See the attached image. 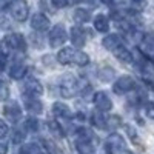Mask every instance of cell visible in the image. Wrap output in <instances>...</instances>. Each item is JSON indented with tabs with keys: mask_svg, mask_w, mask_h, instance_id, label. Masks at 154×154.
Listing matches in <instances>:
<instances>
[{
	"mask_svg": "<svg viewBox=\"0 0 154 154\" xmlns=\"http://www.w3.org/2000/svg\"><path fill=\"white\" fill-rule=\"evenodd\" d=\"M8 131H9V128H8L6 122H3L2 119H0V139H3L8 134Z\"/></svg>",
	"mask_w": 154,
	"mask_h": 154,
	"instance_id": "f1b7e54d",
	"label": "cell"
},
{
	"mask_svg": "<svg viewBox=\"0 0 154 154\" xmlns=\"http://www.w3.org/2000/svg\"><path fill=\"white\" fill-rule=\"evenodd\" d=\"M8 11L14 20L25 22L29 14V6L26 3V0H11L8 3Z\"/></svg>",
	"mask_w": 154,
	"mask_h": 154,
	"instance_id": "3957f363",
	"label": "cell"
},
{
	"mask_svg": "<svg viewBox=\"0 0 154 154\" xmlns=\"http://www.w3.org/2000/svg\"><path fill=\"white\" fill-rule=\"evenodd\" d=\"M68 38V34H66V29L63 28V25H54L53 29L49 31V45L53 48H59L62 46L63 43L66 42Z\"/></svg>",
	"mask_w": 154,
	"mask_h": 154,
	"instance_id": "52a82bcc",
	"label": "cell"
},
{
	"mask_svg": "<svg viewBox=\"0 0 154 154\" xmlns=\"http://www.w3.org/2000/svg\"><path fill=\"white\" fill-rule=\"evenodd\" d=\"M53 114L60 119H71V109L63 102H56L53 105Z\"/></svg>",
	"mask_w": 154,
	"mask_h": 154,
	"instance_id": "2e32d148",
	"label": "cell"
},
{
	"mask_svg": "<svg viewBox=\"0 0 154 154\" xmlns=\"http://www.w3.org/2000/svg\"><path fill=\"white\" fill-rule=\"evenodd\" d=\"M93 100H94V105H96L97 111H100V112H106V111H111L112 109V102L108 97V94L103 93V91L96 93Z\"/></svg>",
	"mask_w": 154,
	"mask_h": 154,
	"instance_id": "9c48e42d",
	"label": "cell"
},
{
	"mask_svg": "<svg viewBox=\"0 0 154 154\" xmlns=\"http://www.w3.org/2000/svg\"><path fill=\"white\" fill-rule=\"evenodd\" d=\"M88 38V32L82 26H72L71 28V42L75 48H83Z\"/></svg>",
	"mask_w": 154,
	"mask_h": 154,
	"instance_id": "30bf717a",
	"label": "cell"
},
{
	"mask_svg": "<svg viewBox=\"0 0 154 154\" xmlns=\"http://www.w3.org/2000/svg\"><path fill=\"white\" fill-rule=\"evenodd\" d=\"M9 97V85L5 80H0V100L5 102Z\"/></svg>",
	"mask_w": 154,
	"mask_h": 154,
	"instance_id": "d4e9b609",
	"label": "cell"
},
{
	"mask_svg": "<svg viewBox=\"0 0 154 154\" xmlns=\"http://www.w3.org/2000/svg\"><path fill=\"white\" fill-rule=\"evenodd\" d=\"M112 54L117 57L120 62H123V63H133V60H134V57H133V53L130 49H128L125 45H120V46H117L114 51H112Z\"/></svg>",
	"mask_w": 154,
	"mask_h": 154,
	"instance_id": "5bb4252c",
	"label": "cell"
},
{
	"mask_svg": "<svg viewBox=\"0 0 154 154\" xmlns=\"http://www.w3.org/2000/svg\"><path fill=\"white\" fill-rule=\"evenodd\" d=\"M143 82H145V85H146L148 88H152V91H154V82H149L148 79H143Z\"/></svg>",
	"mask_w": 154,
	"mask_h": 154,
	"instance_id": "e575fe53",
	"label": "cell"
},
{
	"mask_svg": "<svg viewBox=\"0 0 154 154\" xmlns=\"http://www.w3.org/2000/svg\"><path fill=\"white\" fill-rule=\"evenodd\" d=\"M131 3H134V5H137V6H143L145 5V0H130Z\"/></svg>",
	"mask_w": 154,
	"mask_h": 154,
	"instance_id": "836d02e7",
	"label": "cell"
},
{
	"mask_svg": "<svg viewBox=\"0 0 154 154\" xmlns=\"http://www.w3.org/2000/svg\"><path fill=\"white\" fill-rule=\"evenodd\" d=\"M26 49V40L22 34H8L6 37H3L2 43H0V53L3 56H9L12 53H25Z\"/></svg>",
	"mask_w": 154,
	"mask_h": 154,
	"instance_id": "7a4b0ae2",
	"label": "cell"
},
{
	"mask_svg": "<svg viewBox=\"0 0 154 154\" xmlns=\"http://www.w3.org/2000/svg\"><path fill=\"white\" fill-rule=\"evenodd\" d=\"M145 112L151 120H154V103L152 102H148V103L145 105Z\"/></svg>",
	"mask_w": 154,
	"mask_h": 154,
	"instance_id": "83f0119b",
	"label": "cell"
},
{
	"mask_svg": "<svg viewBox=\"0 0 154 154\" xmlns=\"http://www.w3.org/2000/svg\"><path fill=\"white\" fill-rule=\"evenodd\" d=\"M25 108L29 114H40L43 109V105L40 100H37L35 97H29V96H25Z\"/></svg>",
	"mask_w": 154,
	"mask_h": 154,
	"instance_id": "4fadbf2b",
	"label": "cell"
},
{
	"mask_svg": "<svg viewBox=\"0 0 154 154\" xmlns=\"http://www.w3.org/2000/svg\"><path fill=\"white\" fill-rule=\"evenodd\" d=\"M20 151H22V154H38L40 152V148L35 143H28V145H23Z\"/></svg>",
	"mask_w": 154,
	"mask_h": 154,
	"instance_id": "484cf974",
	"label": "cell"
},
{
	"mask_svg": "<svg viewBox=\"0 0 154 154\" xmlns=\"http://www.w3.org/2000/svg\"><path fill=\"white\" fill-rule=\"evenodd\" d=\"M112 77H114V69L109 68V66H103L99 71V79L102 82H109Z\"/></svg>",
	"mask_w": 154,
	"mask_h": 154,
	"instance_id": "7402d4cb",
	"label": "cell"
},
{
	"mask_svg": "<svg viewBox=\"0 0 154 154\" xmlns=\"http://www.w3.org/2000/svg\"><path fill=\"white\" fill-rule=\"evenodd\" d=\"M91 123H93V126L99 128V130H106L108 128V119L100 111L91 112Z\"/></svg>",
	"mask_w": 154,
	"mask_h": 154,
	"instance_id": "ac0fdd59",
	"label": "cell"
},
{
	"mask_svg": "<svg viewBox=\"0 0 154 154\" xmlns=\"http://www.w3.org/2000/svg\"><path fill=\"white\" fill-rule=\"evenodd\" d=\"M48 125H49V131L53 133L56 137H62V136H63V130H62V126H60L56 120H49V122H48Z\"/></svg>",
	"mask_w": 154,
	"mask_h": 154,
	"instance_id": "cb8c5ba5",
	"label": "cell"
},
{
	"mask_svg": "<svg viewBox=\"0 0 154 154\" xmlns=\"http://www.w3.org/2000/svg\"><path fill=\"white\" fill-rule=\"evenodd\" d=\"M3 114H5V117L8 120L17 122L22 117V109H20L17 102H9V103H6L5 108H3Z\"/></svg>",
	"mask_w": 154,
	"mask_h": 154,
	"instance_id": "8fae6325",
	"label": "cell"
},
{
	"mask_svg": "<svg viewBox=\"0 0 154 154\" xmlns=\"http://www.w3.org/2000/svg\"><path fill=\"white\" fill-rule=\"evenodd\" d=\"M25 130H28L31 133H35L38 130V120L35 117H28L25 120Z\"/></svg>",
	"mask_w": 154,
	"mask_h": 154,
	"instance_id": "603a6c76",
	"label": "cell"
},
{
	"mask_svg": "<svg viewBox=\"0 0 154 154\" xmlns=\"http://www.w3.org/2000/svg\"><path fill=\"white\" fill-rule=\"evenodd\" d=\"M134 88H136V80L133 79V77L131 75H122L114 82L112 91L116 94H119V96H123V94L131 93Z\"/></svg>",
	"mask_w": 154,
	"mask_h": 154,
	"instance_id": "8992f818",
	"label": "cell"
},
{
	"mask_svg": "<svg viewBox=\"0 0 154 154\" xmlns=\"http://www.w3.org/2000/svg\"><path fill=\"white\" fill-rule=\"evenodd\" d=\"M43 146L46 148V151H48L49 154H65V152L62 151V148H60L59 145H56L53 140L45 139V140H43Z\"/></svg>",
	"mask_w": 154,
	"mask_h": 154,
	"instance_id": "44dd1931",
	"label": "cell"
},
{
	"mask_svg": "<svg viewBox=\"0 0 154 154\" xmlns=\"http://www.w3.org/2000/svg\"><path fill=\"white\" fill-rule=\"evenodd\" d=\"M125 154H133L131 151H125Z\"/></svg>",
	"mask_w": 154,
	"mask_h": 154,
	"instance_id": "8d00e7d4",
	"label": "cell"
},
{
	"mask_svg": "<svg viewBox=\"0 0 154 154\" xmlns=\"http://www.w3.org/2000/svg\"><path fill=\"white\" fill-rule=\"evenodd\" d=\"M57 60L62 65H79V66H85L89 63V57L88 54L77 51L71 46H65L62 48L57 53Z\"/></svg>",
	"mask_w": 154,
	"mask_h": 154,
	"instance_id": "6da1fadb",
	"label": "cell"
},
{
	"mask_svg": "<svg viewBox=\"0 0 154 154\" xmlns=\"http://www.w3.org/2000/svg\"><path fill=\"white\" fill-rule=\"evenodd\" d=\"M5 9H8V3L5 2V0H0V16L5 12Z\"/></svg>",
	"mask_w": 154,
	"mask_h": 154,
	"instance_id": "1f68e13d",
	"label": "cell"
},
{
	"mask_svg": "<svg viewBox=\"0 0 154 154\" xmlns=\"http://www.w3.org/2000/svg\"><path fill=\"white\" fill-rule=\"evenodd\" d=\"M102 45H103L108 51H112L117 48V46H120V45H123V40H122V37L120 35H117V34H109V35H106L103 40H102Z\"/></svg>",
	"mask_w": 154,
	"mask_h": 154,
	"instance_id": "9a60e30c",
	"label": "cell"
},
{
	"mask_svg": "<svg viewBox=\"0 0 154 154\" xmlns=\"http://www.w3.org/2000/svg\"><path fill=\"white\" fill-rule=\"evenodd\" d=\"M5 65H6V56H3L0 53V72L5 69Z\"/></svg>",
	"mask_w": 154,
	"mask_h": 154,
	"instance_id": "4dcf8cb0",
	"label": "cell"
},
{
	"mask_svg": "<svg viewBox=\"0 0 154 154\" xmlns=\"http://www.w3.org/2000/svg\"><path fill=\"white\" fill-rule=\"evenodd\" d=\"M8 152V145L5 142H0V154H6Z\"/></svg>",
	"mask_w": 154,
	"mask_h": 154,
	"instance_id": "d6a6232c",
	"label": "cell"
},
{
	"mask_svg": "<svg viewBox=\"0 0 154 154\" xmlns=\"http://www.w3.org/2000/svg\"><path fill=\"white\" fill-rule=\"evenodd\" d=\"M94 28L99 32H108V29H109V19L105 14H97L94 17Z\"/></svg>",
	"mask_w": 154,
	"mask_h": 154,
	"instance_id": "d6986e66",
	"label": "cell"
},
{
	"mask_svg": "<svg viewBox=\"0 0 154 154\" xmlns=\"http://www.w3.org/2000/svg\"><path fill=\"white\" fill-rule=\"evenodd\" d=\"M49 19L45 16V14H42V12H37V14H34L32 16V19H31V26H32V29H35V31H38V32H43V31H46L48 28H49Z\"/></svg>",
	"mask_w": 154,
	"mask_h": 154,
	"instance_id": "7c38bea8",
	"label": "cell"
},
{
	"mask_svg": "<svg viewBox=\"0 0 154 154\" xmlns=\"http://www.w3.org/2000/svg\"><path fill=\"white\" fill-rule=\"evenodd\" d=\"M79 83H77L75 77H72L71 74H66L62 77L60 80V94L65 99H71L79 93Z\"/></svg>",
	"mask_w": 154,
	"mask_h": 154,
	"instance_id": "277c9868",
	"label": "cell"
},
{
	"mask_svg": "<svg viewBox=\"0 0 154 154\" xmlns=\"http://www.w3.org/2000/svg\"><path fill=\"white\" fill-rule=\"evenodd\" d=\"M105 149L109 154H120L123 151H128L125 139L120 134H117V133H112V134H109L106 137V140H105Z\"/></svg>",
	"mask_w": 154,
	"mask_h": 154,
	"instance_id": "5b68a950",
	"label": "cell"
},
{
	"mask_svg": "<svg viewBox=\"0 0 154 154\" xmlns=\"http://www.w3.org/2000/svg\"><path fill=\"white\" fill-rule=\"evenodd\" d=\"M26 72H28V66L25 65V63H20V62L14 63V65L11 66V69H9V75L12 77V79H16V80L23 79V77L26 75Z\"/></svg>",
	"mask_w": 154,
	"mask_h": 154,
	"instance_id": "e0dca14e",
	"label": "cell"
},
{
	"mask_svg": "<svg viewBox=\"0 0 154 154\" xmlns=\"http://www.w3.org/2000/svg\"><path fill=\"white\" fill-rule=\"evenodd\" d=\"M23 139H25V131L16 130V131H14V134H12V142H14V143H20Z\"/></svg>",
	"mask_w": 154,
	"mask_h": 154,
	"instance_id": "4316f807",
	"label": "cell"
},
{
	"mask_svg": "<svg viewBox=\"0 0 154 154\" xmlns=\"http://www.w3.org/2000/svg\"><path fill=\"white\" fill-rule=\"evenodd\" d=\"M117 0H102V3H105V5H114Z\"/></svg>",
	"mask_w": 154,
	"mask_h": 154,
	"instance_id": "d590c367",
	"label": "cell"
},
{
	"mask_svg": "<svg viewBox=\"0 0 154 154\" xmlns=\"http://www.w3.org/2000/svg\"><path fill=\"white\" fill-rule=\"evenodd\" d=\"M51 3H53V6H56V8H65V6H68V0H51Z\"/></svg>",
	"mask_w": 154,
	"mask_h": 154,
	"instance_id": "f546056e",
	"label": "cell"
},
{
	"mask_svg": "<svg viewBox=\"0 0 154 154\" xmlns=\"http://www.w3.org/2000/svg\"><path fill=\"white\" fill-rule=\"evenodd\" d=\"M38 154H45V152H43V151H40V152H38Z\"/></svg>",
	"mask_w": 154,
	"mask_h": 154,
	"instance_id": "74e56055",
	"label": "cell"
},
{
	"mask_svg": "<svg viewBox=\"0 0 154 154\" xmlns=\"http://www.w3.org/2000/svg\"><path fill=\"white\" fill-rule=\"evenodd\" d=\"M23 93H25V96H29V97L42 96L43 86H42V83L38 82L37 79L29 77V79H26V80H25V83H23Z\"/></svg>",
	"mask_w": 154,
	"mask_h": 154,
	"instance_id": "ba28073f",
	"label": "cell"
},
{
	"mask_svg": "<svg viewBox=\"0 0 154 154\" xmlns=\"http://www.w3.org/2000/svg\"><path fill=\"white\" fill-rule=\"evenodd\" d=\"M89 19H91V12H89L88 9L77 8L74 11V20L77 23H86V22H89Z\"/></svg>",
	"mask_w": 154,
	"mask_h": 154,
	"instance_id": "ffe728a7",
	"label": "cell"
}]
</instances>
